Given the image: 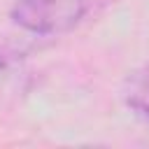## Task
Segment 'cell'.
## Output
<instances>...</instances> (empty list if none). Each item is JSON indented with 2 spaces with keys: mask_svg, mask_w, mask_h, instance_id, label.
<instances>
[{
  "mask_svg": "<svg viewBox=\"0 0 149 149\" xmlns=\"http://www.w3.org/2000/svg\"><path fill=\"white\" fill-rule=\"evenodd\" d=\"M105 0H16L12 19L28 33L58 35L74 28Z\"/></svg>",
  "mask_w": 149,
  "mask_h": 149,
  "instance_id": "1",
  "label": "cell"
},
{
  "mask_svg": "<svg viewBox=\"0 0 149 149\" xmlns=\"http://www.w3.org/2000/svg\"><path fill=\"white\" fill-rule=\"evenodd\" d=\"M123 98H126L128 109L137 119L149 123V61L128 77Z\"/></svg>",
  "mask_w": 149,
  "mask_h": 149,
  "instance_id": "2",
  "label": "cell"
},
{
  "mask_svg": "<svg viewBox=\"0 0 149 149\" xmlns=\"http://www.w3.org/2000/svg\"><path fill=\"white\" fill-rule=\"evenodd\" d=\"M5 65H7V56H5L2 51H0V72L5 70Z\"/></svg>",
  "mask_w": 149,
  "mask_h": 149,
  "instance_id": "3",
  "label": "cell"
}]
</instances>
